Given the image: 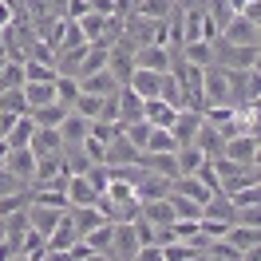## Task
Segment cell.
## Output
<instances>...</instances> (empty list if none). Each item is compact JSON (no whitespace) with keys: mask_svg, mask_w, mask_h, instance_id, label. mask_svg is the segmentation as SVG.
Returning <instances> with one entry per match:
<instances>
[{"mask_svg":"<svg viewBox=\"0 0 261 261\" xmlns=\"http://www.w3.org/2000/svg\"><path fill=\"white\" fill-rule=\"evenodd\" d=\"M64 198H67V210H75V206H95V202H99V190L87 182V174H67Z\"/></svg>","mask_w":261,"mask_h":261,"instance_id":"3","label":"cell"},{"mask_svg":"<svg viewBox=\"0 0 261 261\" xmlns=\"http://www.w3.org/2000/svg\"><path fill=\"white\" fill-rule=\"evenodd\" d=\"M71 214V222H75V229H80V238L83 233H91V229H99L107 218L99 214V206H75V210H67Z\"/></svg>","mask_w":261,"mask_h":261,"instance_id":"22","label":"cell"},{"mask_svg":"<svg viewBox=\"0 0 261 261\" xmlns=\"http://www.w3.org/2000/svg\"><path fill=\"white\" fill-rule=\"evenodd\" d=\"M4 64H8V56H0V71H4Z\"/></svg>","mask_w":261,"mask_h":261,"instance_id":"34","label":"cell"},{"mask_svg":"<svg viewBox=\"0 0 261 261\" xmlns=\"http://www.w3.org/2000/svg\"><path fill=\"white\" fill-rule=\"evenodd\" d=\"M130 261H166V257H163L159 245H139V253H135Z\"/></svg>","mask_w":261,"mask_h":261,"instance_id":"33","label":"cell"},{"mask_svg":"<svg viewBox=\"0 0 261 261\" xmlns=\"http://www.w3.org/2000/svg\"><path fill=\"white\" fill-rule=\"evenodd\" d=\"M174 163H178V178H182V174H194L198 166L206 163V154L190 143V147H178V150H174Z\"/></svg>","mask_w":261,"mask_h":261,"instance_id":"25","label":"cell"},{"mask_svg":"<svg viewBox=\"0 0 261 261\" xmlns=\"http://www.w3.org/2000/svg\"><path fill=\"white\" fill-rule=\"evenodd\" d=\"M163 257L166 261H198L202 249H194V245H186V242H170V245H163Z\"/></svg>","mask_w":261,"mask_h":261,"instance_id":"29","label":"cell"},{"mask_svg":"<svg viewBox=\"0 0 261 261\" xmlns=\"http://www.w3.org/2000/svg\"><path fill=\"white\" fill-rule=\"evenodd\" d=\"M222 44H233V48H257L261 44V28L253 24V20H245V16H233L222 28V36H218Z\"/></svg>","mask_w":261,"mask_h":261,"instance_id":"1","label":"cell"},{"mask_svg":"<svg viewBox=\"0 0 261 261\" xmlns=\"http://www.w3.org/2000/svg\"><path fill=\"white\" fill-rule=\"evenodd\" d=\"M28 150H32L36 159L64 154V147H60V135H56V130H44V127H36V135H32V143H28Z\"/></svg>","mask_w":261,"mask_h":261,"instance_id":"17","label":"cell"},{"mask_svg":"<svg viewBox=\"0 0 261 261\" xmlns=\"http://www.w3.org/2000/svg\"><path fill=\"white\" fill-rule=\"evenodd\" d=\"M123 87H130L135 95L147 103V99H159V95H163V75H154V71H143V67H135V71H130V80L123 83Z\"/></svg>","mask_w":261,"mask_h":261,"instance_id":"8","label":"cell"},{"mask_svg":"<svg viewBox=\"0 0 261 261\" xmlns=\"http://www.w3.org/2000/svg\"><path fill=\"white\" fill-rule=\"evenodd\" d=\"M60 218H64V210H56V206H40V202H32V206H28V229L44 233V238L56 229V222H60Z\"/></svg>","mask_w":261,"mask_h":261,"instance_id":"11","label":"cell"},{"mask_svg":"<svg viewBox=\"0 0 261 261\" xmlns=\"http://www.w3.org/2000/svg\"><path fill=\"white\" fill-rule=\"evenodd\" d=\"M67 111H71V107H64V103H48V107H36L28 119H32L36 127H44V130H56L67 119Z\"/></svg>","mask_w":261,"mask_h":261,"instance_id":"18","label":"cell"},{"mask_svg":"<svg viewBox=\"0 0 261 261\" xmlns=\"http://www.w3.org/2000/svg\"><path fill=\"white\" fill-rule=\"evenodd\" d=\"M222 242H226L229 249H238V253H249V249H257L261 229H257V226H229Z\"/></svg>","mask_w":261,"mask_h":261,"instance_id":"13","label":"cell"},{"mask_svg":"<svg viewBox=\"0 0 261 261\" xmlns=\"http://www.w3.org/2000/svg\"><path fill=\"white\" fill-rule=\"evenodd\" d=\"M174 0H130V16H143V20H154V24H166L174 16Z\"/></svg>","mask_w":261,"mask_h":261,"instance_id":"9","label":"cell"},{"mask_svg":"<svg viewBox=\"0 0 261 261\" xmlns=\"http://www.w3.org/2000/svg\"><path fill=\"white\" fill-rule=\"evenodd\" d=\"M222 143H226V139H222V130L210 127V123H202V130L194 135V147L202 150L206 159H218V154H222Z\"/></svg>","mask_w":261,"mask_h":261,"instance_id":"19","label":"cell"},{"mask_svg":"<svg viewBox=\"0 0 261 261\" xmlns=\"http://www.w3.org/2000/svg\"><path fill=\"white\" fill-rule=\"evenodd\" d=\"M4 170H8V174H12V178H20L24 182V186H28V190H32V174H36V154L28 147L24 150H8V154H4Z\"/></svg>","mask_w":261,"mask_h":261,"instance_id":"5","label":"cell"},{"mask_svg":"<svg viewBox=\"0 0 261 261\" xmlns=\"http://www.w3.org/2000/svg\"><path fill=\"white\" fill-rule=\"evenodd\" d=\"M139 253V238H135V226L123 222V226H115V238H111V257L115 261H130Z\"/></svg>","mask_w":261,"mask_h":261,"instance_id":"10","label":"cell"},{"mask_svg":"<svg viewBox=\"0 0 261 261\" xmlns=\"http://www.w3.org/2000/svg\"><path fill=\"white\" fill-rule=\"evenodd\" d=\"M178 143H174V135L166 127H150V139H147V150L143 154H174Z\"/></svg>","mask_w":261,"mask_h":261,"instance_id":"23","label":"cell"},{"mask_svg":"<svg viewBox=\"0 0 261 261\" xmlns=\"http://www.w3.org/2000/svg\"><path fill=\"white\" fill-rule=\"evenodd\" d=\"M60 71L56 64H40V60H24V83H56Z\"/></svg>","mask_w":261,"mask_h":261,"instance_id":"24","label":"cell"},{"mask_svg":"<svg viewBox=\"0 0 261 261\" xmlns=\"http://www.w3.org/2000/svg\"><path fill=\"white\" fill-rule=\"evenodd\" d=\"M75 83H80L83 95H99V99H107V95L119 91V83H115L111 71H95V75H83V80H75Z\"/></svg>","mask_w":261,"mask_h":261,"instance_id":"14","label":"cell"},{"mask_svg":"<svg viewBox=\"0 0 261 261\" xmlns=\"http://www.w3.org/2000/svg\"><path fill=\"white\" fill-rule=\"evenodd\" d=\"M174 115H178V107H170L166 99H147V103H143V119H147L150 127H166L170 130Z\"/></svg>","mask_w":261,"mask_h":261,"instance_id":"15","label":"cell"},{"mask_svg":"<svg viewBox=\"0 0 261 261\" xmlns=\"http://www.w3.org/2000/svg\"><path fill=\"white\" fill-rule=\"evenodd\" d=\"M95 71H107V48L87 44V51H83V60H80V71H75V80H83V75H95Z\"/></svg>","mask_w":261,"mask_h":261,"instance_id":"21","label":"cell"},{"mask_svg":"<svg viewBox=\"0 0 261 261\" xmlns=\"http://www.w3.org/2000/svg\"><path fill=\"white\" fill-rule=\"evenodd\" d=\"M75 99H80V83L71 80V75H60V80H56V103L71 107Z\"/></svg>","mask_w":261,"mask_h":261,"instance_id":"30","label":"cell"},{"mask_svg":"<svg viewBox=\"0 0 261 261\" xmlns=\"http://www.w3.org/2000/svg\"><path fill=\"white\" fill-rule=\"evenodd\" d=\"M16 87H24V64L8 60L4 71H0V91H16Z\"/></svg>","mask_w":261,"mask_h":261,"instance_id":"28","label":"cell"},{"mask_svg":"<svg viewBox=\"0 0 261 261\" xmlns=\"http://www.w3.org/2000/svg\"><path fill=\"white\" fill-rule=\"evenodd\" d=\"M170 210H174V222H198L202 218V206L198 202H186V198L170 194Z\"/></svg>","mask_w":261,"mask_h":261,"instance_id":"27","label":"cell"},{"mask_svg":"<svg viewBox=\"0 0 261 261\" xmlns=\"http://www.w3.org/2000/svg\"><path fill=\"white\" fill-rule=\"evenodd\" d=\"M0 115L4 119H20V115H28V103H24V91H0Z\"/></svg>","mask_w":261,"mask_h":261,"instance_id":"26","label":"cell"},{"mask_svg":"<svg viewBox=\"0 0 261 261\" xmlns=\"http://www.w3.org/2000/svg\"><path fill=\"white\" fill-rule=\"evenodd\" d=\"M16 20V0H0V32Z\"/></svg>","mask_w":261,"mask_h":261,"instance_id":"32","label":"cell"},{"mask_svg":"<svg viewBox=\"0 0 261 261\" xmlns=\"http://www.w3.org/2000/svg\"><path fill=\"white\" fill-rule=\"evenodd\" d=\"M222 159L238 166H253L257 163V135H229L222 143Z\"/></svg>","mask_w":261,"mask_h":261,"instance_id":"2","label":"cell"},{"mask_svg":"<svg viewBox=\"0 0 261 261\" xmlns=\"http://www.w3.org/2000/svg\"><path fill=\"white\" fill-rule=\"evenodd\" d=\"M202 123H206V115H202V111H178V115H174V123H170L174 143H178V147H190L194 135L202 130Z\"/></svg>","mask_w":261,"mask_h":261,"instance_id":"6","label":"cell"},{"mask_svg":"<svg viewBox=\"0 0 261 261\" xmlns=\"http://www.w3.org/2000/svg\"><path fill=\"white\" fill-rule=\"evenodd\" d=\"M143 119V99L135 95L130 87H119L115 91V123L119 127H130V123H139Z\"/></svg>","mask_w":261,"mask_h":261,"instance_id":"4","label":"cell"},{"mask_svg":"<svg viewBox=\"0 0 261 261\" xmlns=\"http://www.w3.org/2000/svg\"><path fill=\"white\" fill-rule=\"evenodd\" d=\"M32 135H36V123L24 115V119H16V123L8 127V135H4V147H8V150H24L28 143H32Z\"/></svg>","mask_w":261,"mask_h":261,"instance_id":"16","label":"cell"},{"mask_svg":"<svg viewBox=\"0 0 261 261\" xmlns=\"http://www.w3.org/2000/svg\"><path fill=\"white\" fill-rule=\"evenodd\" d=\"M111 238H115V222H103L99 229L83 233V249L87 253H111Z\"/></svg>","mask_w":261,"mask_h":261,"instance_id":"20","label":"cell"},{"mask_svg":"<svg viewBox=\"0 0 261 261\" xmlns=\"http://www.w3.org/2000/svg\"><path fill=\"white\" fill-rule=\"evenodd\" d=\"M20 190H28V186H24L20 178H12V174L0 166V198H12V194H20Z\"/></svg>","mask_w":261,"mask_h":261,"instance_id":"31","label":"cell"},{"mask_svg":"<svg viewBox=\"0 0 261 261\" xmlns=\"http://www.w3.org/2000/svg\"><path fill=\"white\" fill-rule=\"evenodd\" d=\"M170 194L186 198V202H198V206H206V202L214 198L210 190H206V186L194 178V174H182V178H174V182H170Z\"/></svg>","mask_w":261,"mask_h":261,"instance_id":"12","label":"cell"},{"mask_svg":"<svg viewBox=\"0 0 261 261\" xmlns=\"http://www.w3.org/2000/svg\"><path fill=\"white\" fill-rule=\"evenodd\" d=\"M139 159H143V154L123 139V130H119L111 143L103 147V166H139Z\"/></svg>","mask_w":261,"mask_h":261,"instance_id":"7","label":"cell"}]
</instances>
